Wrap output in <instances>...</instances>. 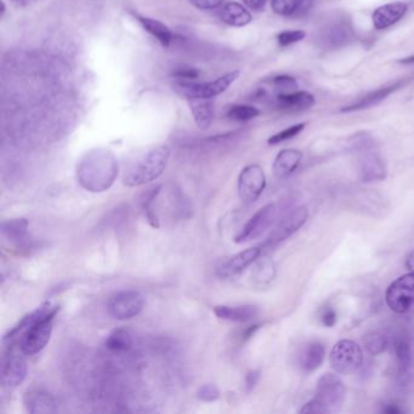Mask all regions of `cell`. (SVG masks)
Listing matches in <instances>:
<instances>
[{
	"instance_id": "6da1fadb",
	"label": "cell",
	"mask_w": 414,
	"mask_h": 414,
	"mask_svg": "<svg viewBox=\"0 0 414 414\" xmlns=\"http://www.w3.org/2000/svg\"><path fill=\"white\" fill-rule=\"evenodd\" d=\"M118 173L119 167L115 154L105 148L85 153L77 165L79 185L93 194H101L111 189Z\"/></svg>"
},
{
	"instance_id": "7a4b0ae2",
	"label": "cell",
	"mask_w": 414,
	"mask_h": 414,
	"mask_svg": "<svg viewBox=\"0 0 414 414\" xmlns=\"http://www.w3.org/2000/svg\"><path fill=\"white\" fill-rule=\"evenodd\" d=\"M170 148L165 145L153 147L137 158L126 169L123 184L128 187H139L157 180L167 168Z\"/></svg>"
},
{
	"instance_id": "3957f363",
	"label": "cell",
	"mask_w": 414,
	"mask_h": 414,
	"mask_svg": "<svg viewBox=\"0 0 414 414\" xmlns=\"http://www.w3.org/2000/svg\"><path fill=\"white\" fill-rule=\"evenodd\" d=\"M345 393V385L341 378L333 373H325L317 382L314 399L304 404L300 413H336L344 404Z\"/></svg>"
},
{
	"instance_id": "277c9868",
	"label": "cell",
	"mask_w": 414,
	"mask_h": 414,
	"mask_svg": "<svg viewBox=\"0 0 414 414\" xmlns=\"http://www.w3.org/2000/svg\"><path fill=\"white\" fill-rule=\"evenodd\" d=\"M58 311V306H55L39 320L28 325L19 336L20 350L25 354V356H34L47 346L53 334L54 319Z\"/></svg>"
},
{
	"instance_id": "5b68a950",
	"label": "cell",
	"mask_w": 414,
	"mask_h": 414,
	"mask_svg": "<svg viewBox=\"0 0 414 414\" xmlns=\"http://www.w3.org/2000/svg\"><path fill=\"white\" fill-rule=\"evenodd\" d=\"M330 363L336 373L352 374L356 372L363 363L361 346L347 339L338 341L330 352Z\"/></svg>"
},
{
	"instance_id": "8992f818",
	"label": "cell",
	"mask_w": 414,
	"mask_h": 414,
	"mask_svg": "<svg viewBox=\"0 0 414 414\" xmlns=\"http://www.w3.org/2000/svg\"><path fill=\"white\" fill-rule=\"evenodd\" d=\"M240 77L238 71H233L230 73L224 74L215 80L207 83H194V82H178L175 84V91L184 96L185 99L191 96H200L214 99L215 96L222 94L224 91L230 88L232 83L236 82Z\"/></svg>"
},
{
	"instance_id": "52a82bcc",
	"label": "cell",
	"mask_w": 414,
	"mask_h": 414,
	"mask_svg": "<svg viewBox=\"0 0 414 414\" xmlns=\"http://www.w3.org/2000/svg\"><path fill=\"white\" fill-rule=\"evenodd\" d=\"M385 301L396 314H406L414 306V271L393 281L385 293Z\"/></svg>"
},
{
	"instance_id": "ba28073f",
	"label": "cell",
	"mask_w": 414,
	"mask_h": 414,
	"mask_svg": "<svg viewBox=\"0 0 414 414\" xmlns=\"http://www.w3.org/2000/svg\"><path fill=\"white\" fill-rule=\"evenodd\" d=\"M145 306V298L137 290H122L111 297L107 304L108 314L115 320H130L141 314Z\"/></svg>"
},
{
	"instance_id": "9c48e42d",
	"label": "cell",
	"mask_w": 414,
	"mask_h": 414,
	"mask_svg": "<svg viewBox=\"0 0 414 414\" xmlns=\"http://www.w3.org/2000/svg\"><path fill=\"white\" fill-rule=\"evenodd\" d=\"M277 214L278 208L275 203L262 207V209L257 210V213L246 221V225L243 226L241 232L235 238V242L241 244L257 240L273 225Z\"/></svg>"
},
{
	"instance_id": "30bf717a",
	"label": "cell",
	"mask_w": 414,
	"mask_h": 414,
	"mask_svg": "<svg viewBox=\"0 0 414 414\" xmlns=\"http://www.w3.org/2000/svg\"><path fill=\"white\" fill-rule=\"evenodd\" d=\"M309 216V211L306 207H298L290 210L288 214L284 215L279 220L273 232L268 235V240L262 244V249H268L277 246L281 242L286 241L287 238L294 235L300 227L304 225Z\"/></svg>"
},
{
	"instance_id": "8fae6325",
	"label": "cell",
	"mask_w": 414,
	"mask_h": 414,
	"mask_svg": "<svg viewBox=\"0 0 414 414\" xmlns=\"http://www.w3.org/2000/svg\"><path fill=\"white\" fill-rule=\"evenodd\" d=\"M266 186L265 173L260 165L251 164L238 176V194L243 203L252 205L259 200Z\"/></svg>"
},
{
	"instance_id": "7c38bea8",
	"label": "cell",
	"mask_w": 414,
	"mask_h": 414,
	"mask_svg": "<svg viewBox=\"0 0 414 414\" xmlns=\"http://www.w3.org/2000/svg\"><path fill=\"white\" fill-rule=\"evenodd\" d=\"M23 352H16L10 347L3 358L1 384L6 388H16L25 380L27 376V362Z\"/></svg>"
},
{
	"instance_id": "4fadbf2b",
	"label": "cell",
	"mask_w": 414,
	"mask_h": 414,
	"mask_svg": "<svg viewBox=\"0 0 414 414\" xmlns=\"http://www.w3.org/2000/svg\"><path fill=\"white\" fill-rule=\"evenodd\" d=\"M262 246H253V248L246 249L222 262L216 270V273L221 278L235 276L237 273H242L244 268L251 266L253 262L262 255Z\"/></svg>"
},
{
	"instance_id": "5bb4252c",
	"label": "cell",
	"mask_w": 414,
	"mask_h": 414,
	"mask_svg": "<svg viewBox=\"0 0 414 414\" xmlns=\"http://www.w3.org/2000/svg\"><path fill=\"white\" fill-rule=\"evenodd\" d=\"M406 11H407V4L401 1L380 6L373 12V26L378 31L389 28L400 21L404 17Z\"/></svg>"
},
{
	"instance_id": "9a60e30c",
	"label": "cell",
	"mask_w": 414,
	"mask_h": 414,
	"mask_svg": "<svg viewBox=\"0 0 414 414\" xmlns=\"http://www.w3.org/2000/svg\"><path fill=\"white\" fill-rule=\"evenodd\" d=\"M189 102V110L192 113L194 122L200 130L209 129L214 121V102L208 97L191 96L186 99Z\"/></svg>"
},
{
	"instance_id": "2e32d148",
	"label": "cell",
	"mask_w": 414,
	"mask_h": 414,
	"mask_svg": "<svg viewBox=\"0 0 414 414\" xmlns=\"http://www.w3.org/2000/svg\"><path fill=\"white\" fill-rule=\"evenodd\" d=\"M23 404L27 412L32 414L55 413L58 409V404L53 395L42 390H31L25 393Z\"/></svg>"
},
{
	"instance_id": "e0dca14e",
	"label": "cell",
	"mask_w": 414,
	"mask_h": 414,
	"mask_svg": "<svg viewBox=\"0 0 414 414\" xmlns=\"http://www.w3.org/2000/svg\"><path fill=\"white\" fill-rule=\"evenodd\" d=\"M301 158H303V153L298 150L288 148L281 151L273 162L275 176L277 179L288 178L289 175L293 174L295 169L299 167Z\"/></svg>"
},
{
	"instance_id": "ac0fdd59",
	"label": "cell",
	"mask_w": 414,
	"mask_h": 414,
	"mask_svg": "<svg viewBox=\"0 0 414 414\" xmlns=\"http://www.w3.org/2000/svg\"><path fill=\"white\" fill-rule=\"evenodd\" d=\"M214 314L218 319L230 322H248L257 317V308L253 305H240V306H227V305H219L215 306Z\"/></svg>"
},
{
	"instance_id": "d6986e66",
	"label": "cell",
	"mask_w": 414,
	"mask_h": 414,
	"mask_svg": "<svg viewBox=\"0 0 414 414\" xmlns=\"http://www.w3.org/2000/svg\"><path fill=\"white\" fill-rule=\"evenodd\" d=\"M393 349H395V355L398 360V366H399L400 378H404L409 376V371L412 368V360H413V352H412V345L409 336L406 334H400L393 339Z\"/></svg>"
},
{
	"instance_id": "ffe728a7",
	"label": "cell",
	"mask_w": 414,
	"mask_h": 414,
	"mask_svg": "<svg viewBox=\"0 0 414 414\" xmlns=\"http://www.w3.org/2000/svg\"><path fill=\"white\" fill-rule=\"evenodd\" d=\"M325 347L320 341H311L300 354V366L305 372H314L325 360Z\"/></svg>"
},
{
	"instance_id": "44dd1931",
	"label": "cell",
	"mask_w": 414,
	"mask_h": 414,
	"mask_svg": "<svg viewBox=\"0 0 414 414\" xmlns=\"http://www.w3.org/2000/svg\"><path fill=\"white\" fill-rule=\"evenodd\" d=\"M221 20L231 27H244L252 22V15L238 3H227L221 10Z\"/></svg>"
},
{
	"instance_id": "7402d4cb",
	"label": "cell",
	"mask_w": 414,
	"mask_h": 414,
	"mask_svg": "<svg viewBox=\"0 0 414 414\" xmlns=\"http://www.w3.org/2000/svg\"><path fill=\"white\" fill-rule=\"evenodd\" d=\"M135 19L141 25L142 28L147 33H150L152 37L156 38L158 42L162 44L163 47L170 45V43L173 41V33L164 23L158 21V20H154V19H151V17L137 15V14H135Z\"/></svg>"
},
{
	"instance_id": "603a6c76",
	"label": "cell",
	"mask_w": 414,
	"mask_h": 414,
	"mask_svg": "<svg viewBox=\"0 0 414 414\" xmlns=\"http://www.w3.org/2000/svg\"><path fill=\"white\" fill-rule=\"evenodd\" d=\"M400 87H401V83H396V84L391 85V87H387V88L376 90L374 93L366 95L365 97H362V99H360L355 104L341 108V112H343V113H349V112H355V111L367 110L369 107L378 105L379 102L385 100L389 95L393 93Z\"/></svg>"
},
{
	"instance_id": "cb8c5ba5",
	"label": "cell",
	"mask_w": 414,
	"mask_h": 414,
	"mask_svg": "<svg viewBox=\"0 0 414 414\" xmlns=\"http://www.w3.org/2000/svg\"><path fill=\"white\" fill-rule=\"evenodd\" d=\"M277 104L286 110H305L314 106V99L308 91H293L277 95Z\"/></svg>"
},
{
	"instance_id": "d4e9b609",
	"label": "cell",
	"mask_w": 414,
	"mask_h": 414,
	"mask_svg": "<svg viewBox=\"0 0 414 414\" xmlns=\"http://www.w3.org/2000/svg\"><path fill=\"white\" fill-rule=\"evenodd\" d=\"M28 230V220L23 218L1 222V235L8 241L20 243L25 240Z\"/></svg>"
},
{
	"instance_id": "484cf974",
	"label": "cell",
	"mask_w": 414,
	"mask_h": 414,
	"mask_svg": "<svg viewBox=\"0 0 414 414\" xmlns=\"http://www.w3.org/2000/svg\"><path fill=\"white\" fill-rule=\"evenodd\" d=\"M361 174L363 183L380 181L387 176V169L382 159L372 156L362 162Z\"/></svg>"
},
{
	"instance_id": "4316f807",
	"label": "cell",
	"mask_w": 414,
	"mask_h": 414,
	"mask_svg": "<svg viewBox=\"0 0 414 414\" xmlns=\"http://www.w3.org/2000/svg\"><path fill=\"white\" fill-rule=\"evenodd\" d=\"M105 346L110 352H126L133 346V336L126 328H118L106 338Z\"/></svg>"
},
{
	"instance_id": "83f0119b",
	"label": "cell",
	"mask_w": 414,
	"mask_h": 414,
	"mask_svg": "<svg viewBox=\"0 0 414 414\" xmlns=\"http://www.w3.org/2000/svg\"><path fill=\"white\" fill-rule=\"evenodd\" d=\"M161 189H162V186H158V187L150 189L147 194H145L143 198L141 200L142 210L145 213L147 221L154 229H158L161 226L159 225V219H158L157 213H156V210L153 208V203H154V200H157L158 196L161 194Z\"/></svg>"
},
{
	"instance_id": "f1b7e54d",
	"label": "cell",
	"mask_w": 414,
	"mask_h": 414,
	"mask_svg": "<svg viewBox=\"0 0 414 414\" xmlns=\"http://www.w3.org/2000/svg\"><path fill=\"white\" fill-rule=\"evenodd\" d=\"M365 347L371 355L377 356L388 349L390 341L383 332H372L365 336Z\"/></svg>"
},
{
	"instance_id": "f546056e",
	"label": "cell",
	"mask_w": 414,
	"mask_h": 414,
	"mask_svg": "<svg viewBox=\"0 0 414 414\" xmlns=\"http://www.w3.org/2000/svg\"><path fill=\"white\" fill-rule=\"evenodd\" d=\"M259 115H260V112L257 108L253 107V106L246 105L232 106L226 112L227 118H230L231 121L236 122L252 121L254 118H257Z\"/></svg>"
},
{
	"instance_id": "4dcf8cb0",
	"label": "cell",
	"mask_w": 414,
	"mask_h": 414,
	"mask_svg": "<svg viewBox=\"0 0 414 414\" xmlns=\"http://www.w3.org/2000/svg\"><path fill=\"white\" fill-rule=\"evenodd\" d=\"M304 0H271L273 10L281 16L294 15L303 5Z\"/></svg>"
},
{
	"instance_id": "1f68e13d",
	"label": "cell",
	"mask_w": 414,
	"mask_h": 414,
	"mask_svg": "<svg viewBox=\"0 0 414 414\" xmlns=\"http://www.w3.org/2000/svg\"><path fill=\"white\" fill-rule=\"evenodd\" d=\"M305 126H306L305 123H299V124L289 126L287 129L279 131L277 134H275V135L270 137L268 140V145H278L281 142L287 141V140H290L293 137H298L300 133L304 130Z\"/></svg>"
},
{
	"instance_id": "d6a6232c",
	"label": "cell",
	"mask_w": 414,
	"mask_h": 414,
	"mask_svg": "<svg viewBox=\"0 0 414 414\" xmlns=\"http://www.w3.org/2000/svg\"><path fill=\"white\" fill-rule=\"evenodd\" d=\"M273 85L278 90V95L288 94L298 89L297 80L288 76H278L276 78H273Z\"/></svg>"
},
{
	"instance_id": "836d02e7",
	"label": "cell",
	"mask_w": 414,
	"mask_h": 414,
	"mask_svg": "<svg viewBox=\"0 0 414 414\" xmlns=\"http://www.w3.org/2000/svg\"><path fill=\"white\" fill-rule=\"evenodd\" d=\"M306 37V33L301 30L297 31H284L281 32L277 36V42L281 47H289L295 43H299Z\"/></svg>"
},
{
	"instance_id": "e575fe53",
	"label": "cell",
	"mask_w": 414,
	"mask_h": 414,
	"mask_svg": "<svg viewBox=\"0 0 414 414\" xmlns=\"http://www.w3.org/2000/svg\"><path fill=\"white\" fill-rule=\"evenodd\" d=\"M197 399L203 402H214L220 399V390L211 384L202 385L197 391Z\"/></svg>"
},
{
	"instance_id": "d590c367",
	"label": "cell",
	"mask_w": 414,
	"mask_h": 414,
	"mask_svg": "<svg viewBox=\"0 0 414 414\" xmlns=\"http://www.w3.org/2000/svg\"><path fill=\"white\" fill-rule=\"evenodd\" d=\"M257 279L260 282H266L268 279H271L275 275V268H273V264L271 262H262L260 265H257Z\"/></svg>"
},
{
	"instance_id": "8d00e7d4",
	"label": "cell",
	"mask_w": 414,
	"mask_h": 414,
	"mask_svg": "<svg viewBox=\"0 0 414 414\" xmlns=\"http://www.w3.org/2000/svg\"><path fill=\"white\" fill-rule=\"evenodd\" d=\"M192 5L200 10H214L222 5L225 0H189Z\"/></svg>"
},
{
	"instance_id": "74e56055",
	"label": "cell",
	"mask_w": 414,
	"mask_h": 414,
	"mask_svg": "<svg viewBox=\"0 0 414 414\" xmlns=\"http://www.w3.org/2000/svg\"><path fill=\"white\" fill-rule=\"evenodd\" d=\"M174 76H175V78L178 79V82H192L194 79L200 76V73L197 69H179L178 72H175Z\"/></svg>"
},
{
	"instance_id": "f35d334b",
	"label": "cell",
	"mask_w": 414,
	"mask_h": 414,
	"mask_svg": "<svg viewBox=\"0 0 414 414\" xmlns=\"http://www.w3.org/2000/svg\"><path fill=\"white\" fill-rule=\"evenodd\" d=\"M260 379V372L259 371H251V372L246 374V387L248 391H251L254 389V387L257 385V382Z\"/></svg>"
},
{
	"instance_id": "ab89813d",
	"label": "cell",
	"mask_w": 414,
	"mask_h": 414,
	"mask_svg": "<svg viewBox=\"0 0 414 414\" xmlns=\"http://www.w3.org/2000/svg\"><path fill=\"white\" fill-rule=\"evenodd\" d=\"M322 322L325 327H333L336 323V312L334 310H325V314H322Z\"/></svg>"
},
{
	"instance_id": "60d3db41",
	"label": "cell",
	"mask_w": 414,
	"mask_h": 414,
	"mask_svg": "<svg viewBox=\"0 0 414 414\" xmlns=\"http://www.w3.org/2000/svg\"><path fill=\"white\" fill-rule=\"evenodd\" d=\"M268 0H243V3L248 6L251 10L262 11Z\"/></svg>"
},
{
	"instance_id": "b9f144b4",
	"label": "cell",
	"mask_w": 414,
	"mask_h": 414,
	"mask_svg": "<svg viewBox=\"0 0 414 414\" xmlns=\"http://www.w3.org/2000/svg\"><path fill=\"white\" fill-rule=\"evenodd\" d=\"M383 412L387 414H401L404 411L399 409L396 404H388V406L383 409Z\"/></svg>"
},
{
	"instance_id": "7bdbcfd3",
	"label": "cell",
	"mask_w": 414,
	"mask_h": 414,
	"mask_svg": "<svg viewBox=\"0 0 414 414\" xmlns=\"http://www.w3.org/2000/svg\"><path fill=\"white\" fill-rule=\"evenodd\" d=\"M406 268H409V271H414V251L409 253L406 257Z\"/></svg>"
},
{
	"instance_id": "ee69618b",
	"label": "cell",
	"mask_w": 414,
	"mask_h": 414,
	"mask_svg": "<svg viewBox=\"0 0 414 414\" xmlns=\"http://www.w3.org/2000/svg\"><path fill=\"white\" fill-rule=\"evenodd\" d=\"M14 3H16L17 5H27V4H30V3H33V1H36V0H12Z\"/></svg>"
},
{
	"instance_id": "f6af8a7d",
	"label": "cell",
	"mask_w": 414,
	"mask_h": 414,
	"mask_svg": "<svg viewBox=\"0 0 414 414\" xmlns=\"http://www.w3.org/2000/svg\"><path fill=\"white\" fill-rule=\"evenodd\" d=\"M400 63H402V65H411V63H414V55L412 56H409V58H402Z\"/></svg>"
}]
</instances>
